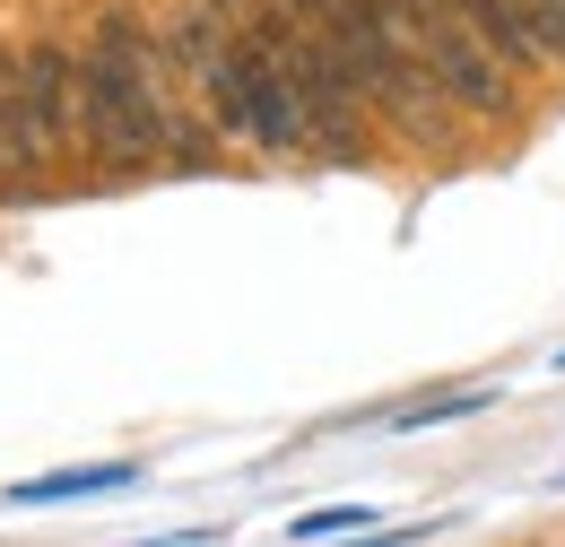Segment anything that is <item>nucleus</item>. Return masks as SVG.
I'll return each instance as SVG.
<instances>
[{
    "label": "nucleus",
    "mask_w": 565,
    "mask_h": 547,
    "mask_svg": "<svg viewBox=\"0 0 565 547\" xmlns=\"http://www.w3.org/2000/svg\"><path fill=\"white\" fill-rule=\"evenodd\" d=\"M174 62L131 9L96 18V35L78 44V157L140 174L166 157V122H174Z\"/></svg>",
    "instance_id": "f257e3e1"
},
{
    "label": "nucleus",
    "mask_w": 565,
    "mask_h": 547,
    "mask_svg": "<svg viewBox=\"0 0 565 547\" xmlns=\"http://www.w3.org/2000/svg\"><path fill=\"white\" fill-rule=\"evenodd\" d=\"M322 35L340 44V62H349V78H356V96H365L374 122H392V131L418 139V148H444L452 96H444L435 69L418 62V44H409V26H401V0H340V9L322 18Z\"/></svg>",
    "instance_id": "f03ea898"
},
{
    "label": "nucleus",
    "mask_w": 565,
    "mask_h": 547,
    "mask_svg": "<svg viewBox=\"0 0 565 547\" xmlns=\"http://www.w3.org/2000/svg\"><path fill=\"white\" fill-rule=\"evenodd\" d=\"M244 35H262L287 69V96H296V122H305V148L313 157H331V165H356L365 157V96H356L349 62H340V44L322 35V26H305L287 0H262L253 18H244Z\"/></svg>",
    "instance_id": "7ed1b4c3"
},
{
    "label": "nucleus",
    "mask_w": 565,
    "mask_h": 547,
    "mask_svg": "<svg viewBox=\"0 0 565 547\" xmlns=\"http://www.w3.org/2000/svg\"><path fill=\"white\" fill-rule=\"evenodd\" d=\"M201 114H210L217 139L262 148V157L305 148V122H296V96H287L279 53H270L262 35H244V26H235V35L217 44V62L201 69Z\"/></svg>",
    "instance_id": "20e7f679"
},
{
    "label": "nucleus",
    "mask_w": 565,
    "mask_h": 547,
    "mask_svg": "<svg viewBox=\"0 0 565 547\" xmlns=\"http://www.w3.org/2000/svg\"><path fill=\"white\" fill-rule=\"evenodd\" d=\"M401 26H409V44H418V62L435 69V87L461 105V114H513V69L495 62V44L470 26V9L461 0H401Z\"/></svg>",
    "instance_id": "39448f33"
},
{
    "label": "nucleus",
    "mask_w": 565,
    "mask_h": 547,
    "mask_svg": "<svg viewBox=\"0 0 565 547\" xmlns=\"http://www.w3.org/2000/svg\"><path fill=\"white\" fill-rule=\"evenodd\" d=\"M0 165H9V183L26 192V183H44V165H53V139L35 122V96H26V53L18 44H0Z\"/></svg>",
    "instance_id": "423d86ee"
},
{
    "label": "nucleus",
    "mask_w": 565,
    "mask_h": 547,
    "mask_svg": "<svg viewBox=\"0 0 565 547\" xmlns=\"http://www.w3.org/2000/svg\"><path fill=\"white\" fill-rule=\"evenodd\" d=\"M26 96L53 157H78V53L71 44H26Z\"/></svg>",
    "instance_id": "0eeeda50"
},
{
    "label": "nucleus",
    "mask_w": 565,
    "mask_h": 547,
    "mask_svg": "<svg viewBox=\"0 0 565 547\" xmlns=\"http://www.w3.org/2000/svg\"><path fill=\"white\" fill-rule=\"evenodd\" d=\"M114 486H140V461H96V470H53V479H18L9 504H71V495H114Z\"/></svg>",
    "instance_id": "6e6552de"
},
{
    "label": "nucleus",
    "mask_w": 565,
    "mask_h": 547,
    "mask_svg": "<svg viewBox=\"0 0 565 547\" xmlns=\"http://www.w3.org/2000/svg\"><path fill=\"white\" fill-rule=\"evenodd\" d=\"M461 9H470V26L495 44V62H504V69H548L540 35H531V18H522V0H461Z\"/></svg>",
    "instance_id": "1a4fd4ad"
},
{
    "label": "nucleus",
    "mask_w": 565,
    "mask_h": 547,
    "mask_svg": "<svg viewBox=\"0 0 565 547\" xmlns=\"http://www.w3.org/2000/svg\"><path fill=\"white\" fill-rule=\"evenodd\" d=\"M287 530H296V547L305 539H349V530H374V504H322V513H296Z\"/></svg>",
    "instance_id": "9d476101"
},
{
    "label": "nucleus",
    "mask_w": 565,
    "mask_h": 547,
    "mask_svg": "<svg viewBox=\"0 0 565 547\" xmlns=\"http://www.w3.org/2000/svg\"><path fill=\"white\" fill-rule=\"evenodd\" d=\"M495 392H435V400H418V409H401V435H418V426H444V417H470L488 409Z\"/></svg>",
    "instance_id": "9b49d317"
},
{
    "label": "nucleus",
    "mask_w": 565,
    "mask_h": 547,
    "mask_svg": "<svg viewBox=\"0 0 565 547\" xmlns=\"http://www.w3.org/2000/svg\"><path fill=\"white\" fill-rule=\"evenodd\" d=\"M522 18H531V35H540L548 69H565V0H522Z\"/></svg>",
    "instance_id": "f8f14e48"
},
{
    "label": "nucleus",
    "mask_w": 565,
    "mask_h": 547,
    "mask_svg": "<svg viewBox=\"0 0 565 547\" xmlns=\"http://www.w3.org/2000/svg\"><path fill=\"white\" fill-rule=\"evenodd\" d=\"M287 9H296V18H305V26H322V18H331V9H340V0H287Z\"/></svg>",
    "instance_id": "ddd939ff"
},
{
    "label": "nucleus",
    "mask_w": 565,
    "mask_h": 547,
    "mask_svg": "<svg viewBox=\"0 0 565 547\" xmlns=\"http://www.w3.org/2000/svg\"><path fill=\"white\" fill-rule=\"evenodd\" d=\"M0 201H18V183H9V165H0Z\"/></svg>",
    "instance_id": "4468645a"
},
{
    "label": "nucleus",
    "mask_w": 565,
    "mask_h": 547,
    "mask_svg": "<svg viewBox=\"0 0 565 547\" xmlns=\"http://www.w3.org/2000/svg\"><path fill=\"white\" fill-rule=\"evenodd\" d=\"M140 547H183V539H140Z\"/></svg>",
    "instance_id": "2eb2a0df"
},
{
    "label": "nucleus",
    "mask_w": 565,
    "mask_h": 547,
    "mask_svg": "<svg viewBox=\"0 0 565 547\" xmlns=\"http://www.w3.org/2000/svg\"><path fill=\"white\" fill-rule=\"evenodd\" d=\"M557 374H565V356H557Z\"/></svg>",
    "instance_id": "dca6fc26"
}]
</instances>
